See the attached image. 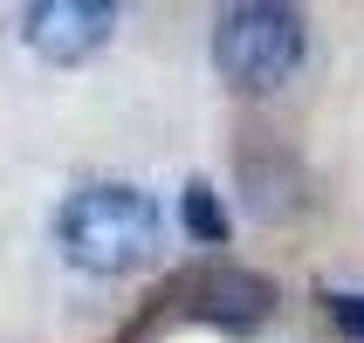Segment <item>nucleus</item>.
I'll return each mask as SVG.
<instances>
[{
  "instance_id": "f257e3e1",
  "label": "nucleus",
  "mask_w": 364,
  "mask_h": 343,
  "mask_svg": "<svg viewBox=\"0 0 364 343\" xmlns=\"http://www.w3.org/2000/svg\"><path fill=\"white\" fill-rule=\"evenodd\" d=\"M55 247L76 275H97V282L138 275V268L159 261V247H165V206L131 179L76 185L55 206Z\"/></svg>"
},
{
  "instance_id": "f03ea898",
  "label": "nucleus",
  "mask_w": 364,
  "mask_h": 343,
  "mask_svg": "<svg viewBox=\"0 0 364 343\" xmlns=\"http://www.w3.org/2000/svg\"><path fill=\"white\" fill-rule=\"evenodd\" d=\"M213 69L234 97H275L309 55V21L289 0H234L213 14Z\"/></svg>"
},
{
  "instance_id": "7ed1b4c3",
  "label": "nucleus",
  "mask_w": 364,
  "mask_h": 343,
  "mask_svg": "<svg viewBox=\"0 0 364 343\" xmlns=\"http://www.w3.org/2000/svg\"><path fill=\"white\" fill-rule=\"evenodd\" d=\"M110 35H117V7L110 0H35V7H21L28 55L55 62V69H76V62L103 55Z\"/></svg>"
},
{
  "instance_id": "20e7f679",
  "label": "nucleus",
  "mask_w": 364,
  "mask_h": 343,
  "mask_svg": "<svg viewBox=\"0 0 364 343\" xmlns=\"http://www.w3.org/2000/svg\"><path fill=\"white\" fill-rule=\"evenodd\" d=\"M193 316H206L220 330H262L275 316V282L255 275V268H213L193 288Z\"/></svg>"
},
{
  "instance_id": "39448f33",
  "label": "nucleus",
  "mask_w": 364,
  "mask_h": 343,
  "mask_svg": "<svg viewBox=\"0 0 364 343\" xmlns=\"http://www.w3.org/2000/svg\"><path fill=\"white\" fill-rule=\"evenodd\" d=\"M179 227H186V241H200V247H227L234 213H227V200H220V185H213V179H186V192H179Z\"/></svg>"
},
{
  "instance_id": "423d86ee",
  "label": "nucleus",
  "mask_w": 364,
  "mask_h": 343,
  "mask_svg": "<svg viewBox=\"0 0 364 343\" xmlns=\"http://www.w3.org/2000/svg\"><path fill=\"white\" fill-rule=\"evenodd\" d=\"M323 303H330V316L344 323V337L364 343V295H344V288H337V295H323Z\"/></svg>"
}]
</instances>
